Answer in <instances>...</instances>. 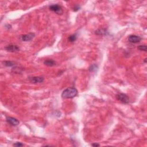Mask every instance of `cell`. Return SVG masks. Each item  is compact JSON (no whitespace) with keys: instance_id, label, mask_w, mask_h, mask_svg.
<instances>
[{"instance_id":"1","label":"cell","mask_w":147,"mask_h":147,"mask_svg":"<svg viewBox=\"0 0 147 147\" xmlns=\"http://www.w3.org/2000/svg\"><path fill=\"white\" fill-rule=\"evenodd\" d=\"M77 89L74 87H70L65 89L62 93V98L63 99L73 98L78 95Z\"/></svg>"},{"instance_id":"2","label":"cell","mask_w":147,"mask_h":147,"mask_svg":"<svg viewBox=\"0 0 147 147\" xmlns=\"http://www.w3.org/2000/svg\"><path fill=\"white\" fill-rule=\"evenodd\" d=\"M115 97L118 101L124 104H128L130 101L129 96L124 93H118L116 95Z\"/></svg>"},{"instance_id":"3","label":"cell","mask_w":147,"mask_h":147,"mask_svg":"<svg viewBox=\"0 0 147 147\" xmlns=\"http://www.w3.org/2000/svg\"><path fill=\"white\" fill-rule=\"evenodd\" d=\"M49 9L51 11H52L58 14H62L63 13L62 8L58 4H53L49 6Z\"/></svg>"},{"instance_id":"4","label":"cell","mask_w":147,"mask_h":147,"mask_svg":"<svg viewBox=\"0 0 147 147\" xmlns=\"http://www.w3.org/2000/svg\"><path fill=\"white\" fill-rule=\"evenodd\" d=\"M128 40L129 42H130V43H133V44H136V43H140L142 40V38L139 36H137V35H129L128 38Z\"/></svg>"},{"instance_id":"5","label":"cell","mask_w":147,"mask_h":147,"mask_svg":"<svg viewBox=\"0 0 147 147\" xmlns=\"http://www.w3.org/2000/svg\"><path fill=\"white\" fill-rule=\"evenodd\" d=\"M35 36V35L34 33H29L25 35H21L19 38L21 41H29L32 40L33 39L34 37Z\"/></svg>"},{"instance_id":"6","label":"cell","mask_w":147,"mask_h":147,"mask_svg":"<svg viewBox=\"0 0 147 147\" xmlns=\"http://www.w3.org/2000/svg\"><path fill=\"white\" fill-rule=\"evenodd\" d=\"M28 80L32 83L37 84L43 83L44 81V78L42 77H30L28 78Z\"/></svg>"},{"instance_id":"7","label":"cell","mask_w":147,"mask_h":147,"mask_svg":"<svg viewBox=\"0 0 147 147\" xmlns=\"http://www.w3.org/2000/svg\"><path fill=\"white\" fill-rule=\"evenodd\" d=\"M5 49L8 52H16L20 51V48L18 46L14 44L8 45L5 47Z\"/></svg>"},{"instance_id":"8","label":"cell","mask_w":147,"mask_h":147,"mask_svg":"<svg viewBox=\"0 0 147 147\" xmlns=\"http://www.w3.org/2000/svg\"><path fill=\"white\" fill-rule=\"evenodd\" d=\"M6 121L9 124L12 126H17L20 124V121L18 119L14 117H7L6 118Z\"/></svg>"},{"instance_id":"9","label":"cell","mask_w":147,"mask_h":147,"mask_svg":"<svg viewBox=\"0 0 147 147\" xmlns=\"http://www.w3.org/2000/svg\"><path fill=\"white\" fill-rule=\"evenodd\" d=\"M44 64L48 67H53L55 66L56 65V62L55 60L52 59L46 60L44 62Z\"/></svg>"},{"instance_id":"10","label":"cell","mask_w":147,"mask_h":147,"mask_svg":"<svg viewBox=\"0 0 147 147\" xmlns=\"http://www.w3.org/2000/svg\"><path fill=\"white\" fill-rule=\"evenodd\" d=\"M95 33H96V35H102V36H103V35H106L108 33V32H107V30L106 29H98L95 32Z\"/></svg>"},{"instance_id":"11","label":"cell","mask_w":147,"mask_h":147,"mask_svg":"<svg viewBox=\"0 0 147 147\" xmlns=\"http://www.w3.org/2000/svg\"><path fill=\"white\" fill-rule=\"evenodd\" d=\"M3 64L4 66L6 67H13L15 65V63L14 62H12V61H4L3 62Z\"/></svg>"},{"instance_id":"12","label":"cell","mask_w":147,"mask_h":147,"mask_svg":"<svg viewBox=\"0 0 147 147\" xmlns=\"http://www.w3.org/2000/svg\"><path fill=\"white\" fill-rule=\"evenodd\" d=\"M77 39V36L76 34H74V35H70V36L68 38V40L71 43H73V42L75 41Z\"/></svg>"},{"instance_id":"13","label":"cell","mask_w":147,"mask_h":147,"mask_svg":"<svg viewBox=\"0 0 147 147\" xmlns=\"http://www.w3.org/2000/svg\"><path fill=\"white\" fill-rule=\"evenodd\" d=\"M98 69V66L96 64H93L91 65L90 66L89 69H88V70H89V71L90 72H96V70H97Z\"/></svg>"},{"instance_id":"14","label":"cell","mask_w":147,"mask_h":147,"mask_svg":"<svg viewBox=\"0 0 147 147\" xmlns=\"http://www.w3.org/2000/svg\"><path fill=\"white\" fill-rule=\"evenodd\" d=\"M23 71V69L20 67H14L13 69H12V72L16 74H20Z\"/></svg>"},{"instance_id":"15","label":"cell","mask_w":147,"mask_h":147,"mask_svg":"<svg viewBox=\"0 0 147 147\" xmlns=\"http://www.w3.org/2000/svg\"><path fill=\"white\" fill-rule=\"evenodd\" d=\"M138 50L141 51H144L146 52L147 51V46L146 45H140V46H138L137 47Z\"/></svg>"},{"instance_id":"16","label":"cell","mask_w":147,"mask_h":147,"mask_svg":"<svg viewBox=\"0 0 147 147\" xmlns=\"http://www.w3.org/2000/svg\"><path fill=\"white\" fill-rule=\"evenodd\" d=\"M80 9H81V6H80L79 5H75V6L73 8V11L77 12V11H78V10H79Z\"/></svg>"},{"instance_id":"17","label":"cell","mask_w":147,"mask_h":147,"mask_svg":"<svg viewBox=\"0 0 147 147\" xmlns=\"http://www.w3.org/2000/svg\"><path fill=\"white\" fill-rule=\"evenodd\" d=\"M23 145H24V144L21 143V142H16L15 144H13V146L18 147H22V146H23Z\"/></svg>"},{"instance_id":"18","label":"cell","mask_w":147,"mask_h":147,"mask_svg":"<svg viewBox=\"0 0 147 147\" xmlns=\"http://www.w3.org/2000/svg\"><path fill=\"white\" fill-rule=\"evenodd\" d=\"M99 144H97V143H93L92 144V147H99Z\"/></svg>"},{"instance_id":"19","label":"cell","mask_w":147,"mask_h":147,"mask_svg":"<svg viewBox=\"0 0 147 147\" xmlns=\"http://www.w3.org/2000/svg\"><path fill=\"white\" fill-rule=\"evenodd\" d=\"M144 62L147 63V58H145V59H144Z\"/></svg>"}]
</instances>
